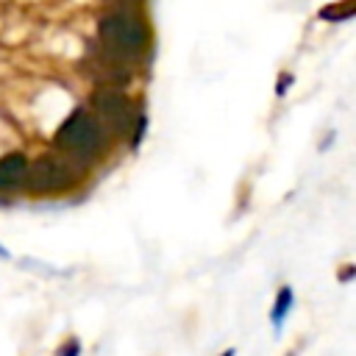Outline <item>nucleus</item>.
Here are the masks:
<instances>
[{
    "instance_id": "obj_6",
    "label": "nucleus",
    "mask_w": 356,
    "mask_h": 356,
    "mask_svg": "<svg viewBox=\"0 0 356 356\" xmlns=\"http://www.w3.org/2000/svg\"><path fill=\"white\" fill-rule=\"evenodd\" d=\"M292 306H295V292H292V286H281L278 295H275V300H273V309H270V323H273L275 331L284 328V320L289 317Z\"/></svg>"
},
{
    "instance_id": "obj_5",
    "label": "nucleus",
    "mask_w": 356,
    "mask_h": 356,
    "mask_svg": "<svg viewBox=\"0 0 356 356\" xmlns=\"http://www.w3.org/2000/svg\"><path fill=\"white\" fill-rule=\"evenodd\" d=\"M25 175H28V161L22 153H8L6 159H0V189L25 186Z\"/></svg>"
},
{
    "instance_id": "obj_7",
    "label": "nucleus",
    "mask_w": 356,
    "mask_h": 356,
    "mask_svg": "<svg viewBox=\"0 0 356 356\" xmlns=\"http://www.w3.org/2000/svg\"><path fill=\"white\" fill-rule=\"evenodd\" d=\"M106 3H111V6H117V8H122V11H131V8L139 6L142 0H106Z\"/></svg>"
},
{
    "instance_id": "obj_1",
    "label": "nucleus",
    "mask_w": 356,
    "mask_h": 356,
    "mask_svg": "<svg viewBox=\"0 0 356 356\" xmlns=\"http://www.w3.org/2000/svg\"><path fill=\"white\" fill-rule=\"evenodd\" d=\"M97 39H100V50H106L111 58L128 64L145 53L147 28L139 17H134L128 11H114V14H106L100 19Z\"/></svg>"
},
{
    "instance_id": "obj_9",
    "label": "nucleus",
    "mask_w": 356,
    "mask_h": 356,
    "mask_svg": "<svg viewBox=\"0 0 356 356\" xmlns=\"http://www.w3.org/2000/svg\"><path fill=\"white\" fill-rule=\"evenodd\" d=\"M222 356H234V348H228V350H225V353H222Z\"/></svg>"
},
{
    "instance_id": "obj_3",
    "label": "nucleus",
    "mask_w": 356,
    "mask_h": 356,
    "mask_svg": "<svg viewBox=\"0 0 356 356\" xmlns=\"http://www.w3.org/2000/svg\"><path fill=\"white\" fill-rule=\"evenodd\" d=\"M92 106H95V117L100 122H106L111 131L117 134H128L134 131V122H136V111L131 106V100L114 89V86H106V89H97L95 97H92Z\"/></svg>"
},
{
    "instance_id": "obj_8",
    "label": "nucleus",
    "mask_w": 356,
    "mask_h": 356,
    "mask_svg": "<svg viewBox=\"0 0 356 356\" xmlns=\"http://www.w3.org/2000/svg\"><path fill=\"white\" fill-rule=\"evenodd\" d=\"M78 353H81V345H78V342H75V339H72V342H70V348H67V345H64V348H61V350H58V356H78Z\"/></svg>"
},
{
    "instance_id": "obj_2",
    "label": "nucleus",
    "mask_w": 356,
    "mask_h": 356,
    "mask_svg": "<svg viewBox=\"0 0 356 356\" xmlns=\"http://www.w3.org/2000/svg\"><path fill=\"white\" fill-rule=\"evenodd\" d=\"M103 145H106V128L86 108L72 111L56 134V147L64 150L70 161H75V159L86 161V159L97 156L103 150Z\"/></svg>"
},
{
    "instance_id": "obj_4",
    "label": "nucleus",
    "mask_w": 356,
    "mask_h": 356,
    "mask_svg": "<svg viewBox=\"0 0 356 356\" xmlns=\"http://www.w3.org/2000/svg\"><path fill=\"white\" fill-rule=\"evenodd\" d=\"M75 181V167L67 159H53V156H42L39 161H33L28 167L25 184L36 192H58L64 186H70Z\"/></svg>"
}]
</instances>
